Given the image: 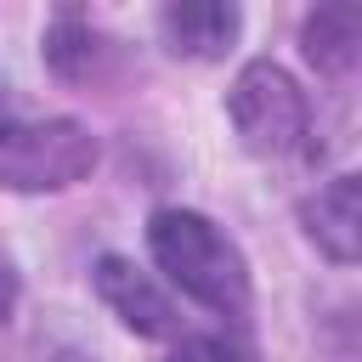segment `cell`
<instances>
[{
    "label": "cell",
    "mask_w": 362,
    "mask_h": 362,
    "mask_svg": "<svg viewBox=\"0 0 362 362\" xmlns=\"http://www.w3.org/2000/svg\"><path fill=\"white\" fill-rule=\"evenodd\" d=\"M96 288H102V300H107L136 334H170V328H175L170 300H164V294H158L130 260H119V255L96 260Z\"/></svg>",
    "instance_id": "4"
},
{
    "label": "cell",
    "mask_w": 362,
    "mask_h": 362,
    "mask_svg": "<svg viewBox=\"0 0 362 362\" xmlns=\"http://www.w3.org/2000/svg\"><path fill=\"white\" fill-rule=\"evenodd\" d=\"M170 362H249V356H243V345H232V339H221V334H198V339H187Z\"/></svg>",
    "instance_id": "8"
},
{
    "label": "cell",
    "mask_w": 362,
    "mask_h": 362,
    "mask_svg": "<svg viewBox=\"0 0 362 362\" xmlns=\"http://www.w3.org/2000/svg\"><path fill=\"white\" fill-rule=\"evenodd\" d=\"M232 124L243 136L249 153H294L305 136V96L294 90V79L272 62H255L238 74L232 85Z\"/></svg>",
    "instance_id": "3"
},
{
    "label": "cell",
    "mask_w": 362,
    "mask_h": 362,
    "mask_svg": "<svg viewBox=\"0 0 362 362\" xmlns=\"http://www.w3.org/2000/svg\"><path fill=\"white\" fill-rule=\"evenodd\" d=\"M6 305H11V272H6V260H0V317H6Z\"/></svg>",
    "instance_id": "9"
},
{
    "label": "cell",
    "mask_w": 362,
    "mask_h": 362,
    "mask_svg": "<svg viewBox=\"0 0 362 362\" xmlns=\"http://www.w3.org/2000/svg\"><path fill=\"white\" fill-rule=\"evenodd\" d=\"M147 243H153V260L170 272V283L181 294H192L198 305H209L221 317H238L249 305V266L215 221H204L192 209H158L147 226Z\"/></svg>",
    "instance_id": "1"
},
{
    "label": "cell",
    "mask_w": 362,
    "mask_h": 362,
    "mask_svg": "<svg viewBox=\"0 0 362 362\" xmlns=\"http://www.w3.org/2000/svg\"><path fill=\"white\" fill-rule=\"evenodd\" d=\"M164 40L170 51H187V57H221L238 34V6H170L164 17Z\"/></svg>",
    "instance_id": "6"
},
{
    "label": "cell",
    "mask_w": 362,
    "mask_h": 362,
    "mask_svg": "<svg viewBox=\"0 0 362 362\" xmlns=\"http://www.w3.org/2000/svg\"><path fill=\"white\" fill-rule=\"evenodd\" d=\"M96 164V141L74 119H6L0 124V187L11 192H57L85 181Z\"/></svg>",
    "instance_id": "2"
},
{
    "label": "cell",
    "mask_w": 362,
    "mask_h": 362,
    "mask_svg": "<svg viewBox=\"0 0 362 362\" xmlns=\"http://www.w3.org/2000/svg\"><path fill=\"white\" fill-rule=\"evenodd\" d=\"M305 221H311V238H317L334 260H356V249H362V204H356V175L328 181V187L305 204Z\"/></svg>",
    "instance_id": "5"
},
{
    "label": "cell",
    "mask_w": 362,
    "mask_h": 362,
    "mask_svg": "<svg viewBox=\"0 0 362 362\" xmlns=\"http://www.w3.org/2000/svg\"><path fill=\"white\" fill-rule=\"evenodd\" d=\"M305 57L328 74H345L356 62V11L351 6H328L305 23Z\"/></svg>",
    "instance_id": "7"
}]
</instances>
